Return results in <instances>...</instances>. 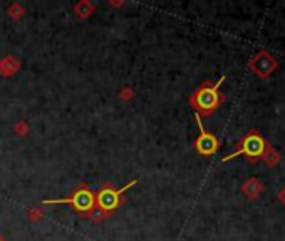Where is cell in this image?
Masks as SVG:
<instances>
[{
	"label": "cell",
	"instance_id": "obj_1",
	"mask_svg": "<svg viewBox=\"0 0 285 241\" xmlns=\"http://www.w3.org/2000/svg\"><path fill=\"white\" fill-rule=\"evenodd\" d=\"M267 144L269 143L265 141L260 132H258L257 129H252L249 134H246L242 141L237 144V149L233 151L232 154L225 156L221 161L228 163V161L233 159V157H237V156H245L246 159H250L252 163H255L258 159H262L265 149H267Z\"/></svg>",
	"mask_w": 285,
	"mask_h": 241
},
{
	"label": "cell",
	"instance_id": "obj_2",
	"mask_svg": "<svg viewBox=\"0 0 285 241\" xmlns=\"http://www.w3.org/2000/svg\"><path fill=\"white\" fill-rule=\"evenodd\" d=\"M225 79H226L225 75H221L217 81V84H205L203 87H200L192 97V104L195 106V109H198L203 114H212L217 109L221 104V101H223L221 94L218 92V89L225 82Z\"/></svg>",
	"mask_w": 285,
	"mask_h": 241
},
{
	"label": "cell",
	"instance_id": "obj_3",
	"mask_svg": "<svg viewBox=\"0 0 285 241\" xmlns=\"http://www.w3.org/2000/svg\"><path fill=\"white\" fill-rule=\"evenodd\" d=\"M46 205H72L78 211H91L94 203H96V198H94V194L91 191H87V189H79V191H75L71 198L67 199H47L44 201Z\"/></svg>",
	"mask_w": 285,
	"mask_h": 241
},
{
	"label": "cell",
	"instance_id": "obj_4",
	"mask_svg": "<svg viewBox=\"0 0 285 241\" xmlns=\"http://www.w3.org/2000/svg\"><path fill=\"white\" fill-rule=\"evenodd\" d=\"M195 117H196V124H198V128H200V136H198V139H196L195 148H196V151H198L201 156H212V154H215L218 151L220 141H218L215 134H212V132H206L203 129V123H201V119H200V114H196Z\"/></svg>",
	"mask_w": 285,
	"mask_h": 241
},
{
	"label": "cell",
	"instance_id": "obj_5",
	"mask_svg": "<svg viewBox=\"0 0 285 241\" xmlns=\"http://www.w3.org/2000/svg\"><path fill=\"white\" fill-rule=\"evenodd\" d=\"M277 66H278L277 61L269 52H265V50L258 52L250 62V69L253 72H257L258 77H262V79H267L269 75L277 69Z\"/></svg>",
	"mask_w": 285,
	"mask_h": 241
},
{
	"label": "cell",
	"instance_id": "obj_6",
	"mask_svg": "<svg viewBox=\"0 0 285 241\" xmlns=\"http://www.w3.org/2000/svg\"><path fill=\"white\" fill-rule=\"evenodd\" d=\"M135 185H136V179L131 181L129 185H126L124 188L118 189V191H112L111 188L103 189V191L98 194V205L103 208V209H106V211H111V209H114V208L119 205V196H121L128 188L135 186Z\"/></svg>",
	"mask_w": 285,
	"mask_h": 241
},
{
	"label": "cell",
	"instance_id": "obj_7",
	"mask_svg": "<svg viewBox=\"0 0 285 241\" xmlns=\"http://www.w3.org/2000/svg\"><path fill=\"white\" fill-rule=\"evenodd\" d=\"M262 189H263V186L257 179H250L243 185V191L249 198H257V196L262 193Z\"/></svg>",
	"mask_w": 285,
	"mask_h": 241
},
{
	"label": "cell",
	"instance_id": "obj_8",
	"mask_svg": "<svg viewBox=\"0 0 285 241\" xmlns=\"http://www.w3.org/2000/svg\"><path fill=\"white\" fill-rule=\"evenodd\" d=\"M262 159L269 164V166H275V164L280 161V156L277 154V151H274L272 149V146L270 144H267V149H265V153H263V156H262Z\"/></svg>",
	"mask_w": 285,
	"mask_h": 241
}]
</instances>
